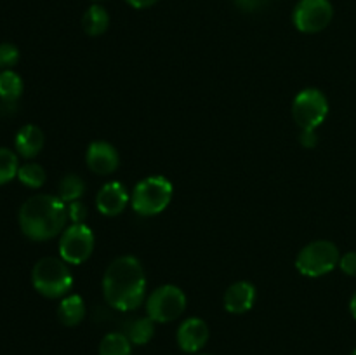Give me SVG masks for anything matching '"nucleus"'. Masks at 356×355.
Wrapping results in <instances>:
<instances>
[{
    "label": "nucleus",
    "instance_id": "1",
    "mask_svg": "<svg viewBox=\"0 0 356 355\" xmlns=\"http://www.w3.org/2000/svg\"><path fill=\"white\" fill-rule=\"evenodd\" d=\"M104 299L118 312H132L145 301L146 275L141 261L120 256L110 263L103 277Z\"/></svg>",
    "mask_w": 356,
    "mask_h": 355
},
{
    "label": "nucleus",
    "instance_id": "2",
    "mask_svg": "<svg viewBox=\"0 0 356 355\" xmlns=\"http://www.w3.org/2000/svg\"><path fill=\"white\" fill-rule=\"evenodd\" d=\"M68 207L54 195H33L19 209L21 232L35 242L54 239L65 230Z\"/></svg>",
    "mask_w": 356,
    "mask_h": 355
},
{
    "label": "nucleus",
    "instance_id": "3",
    "mask_svg": "<svg viewBox=\"0 0 356 355\" xmlns=\"http://www.w3.org/2000/svg\"><path fill=\"white\" fill-rule=\"evenodd\" d=\"M31 282L45 298H61L72 289L73 275L66 261L58 258H42L31 270Z\"/></svg>",
    "mask_w": 356,
    "mask_h": 355
},
{
    "label": "nucleus",
    "instance_id": "4",
    "mask_svg": "<svg viewBox=\"0 0 356 355\" xmlns=\"http://www.w3.org/2000/svg\"><path fill=\"white\" fill-rule=\"evenodd\" d=\"M172 183L163 176H148L132 191V207L141 216L160 214L172 200Z\"/></svg>",
    "mask_w": 356,
    "mask_h": 355
},
{
    "label": "nucleus",
    "instance_id": "5",
    "mask_svg": "<svg viewBox=\"0 0 356 355\" xmlns=\"http://www.w3.org/2000/svg\"><path fill=\"white\" fill-rule=\"evenodd\" d=\"M339 249L330 240H315L299 251L296 268L306 277H322L339 265Z\"/></svg>",
    "mask_w": 356,
    "mask_h": 355
},
{
    "label": "nucleus",
    "instance_id": "6",
    "mask_svg": "<svg viewBox=\"0 0 356 355\" xmlns=\"http://www.w3.org/2000/svg\"><path fill=\"white\" fill-rule=\"evenodd\" d=\"M186 310V296L177 285L165 284L156 287L146 299V313L153 322H172Z\"/></svg>",
    "mask_w": 356,
    "mask_h": 355
},
{
    "label": "nucleus",
    "instance_id": "7",
    "mask_svg": "<svg viewBox=\"0 0 356 355\" xmlns=\"http://www.w3.org/2000/svg\"><path fill=\"white\" fill-rule=\"evenodd\" d=\"M329 115V101L318 89H305L292 103V117L301 129H316Z\"/></svg>",
    "mask_w": 356,
    "mask_h": 355
},
{
    "label": "nucleus",
    "instance_id": "8",
    "mask_svg": "<svg viewBox=\"0 0 356 355\" xmlns=\"http://www.w3.org/2000/svg\"><path fill=\"white\" fill-rule=\"evenodd\" d=\"M94 251V233L86 223H73L63 232L59 240L61 260L70 265H80L90 258Z\"/></svg>",
    "mask_w": 356,
    "mask_h": 355
},
{
    "label": "nucleus",
    "instance_id": "9",
    "mask_svg": "<svg viewBox=\"0 0 356 355\" xmlns=\"http://www.w3.org/2000/svg\"><path fill=\"white\" fill-rule=\"evenodd\" d=\"M334 9L329 0H299L292 19L302 33H318L332 21Z\"/></svg>",
    "mask_w": 356,
    "mask_h": 355
},
{
    "label": "nucleus",
    "instance_id": "10",
    "mask_svg": "<svg viewBox=\"0 0 356 355\" xmlns=\"http://www.w3.org/2000/svg\"><path fill=\"white\" fill-rule=\"evenodd\" d=\"M209 326L198 317H190L183 320L177 329V345L186 354H197L207 345Z\"/></svg>",
    "mask_w": 356,
    "mask_h": 355
},
{
    "label": "nucleus",
    "instance_id": "11",
    "mask_svg": "<svg viewBox=\"0 0 356 355\" xmlns=\"http://www.w3.org/2000/svg\"><path fill=\"white\" fill-rule=\"evenodd\" d=\"M87 166L92 173L99 174V176H106L117 171L118 164H120V157L115 150L113 145L106 141H94L90 143L87 148Z\"/></svg>",
    "mask_w": 356,
    "mask_h": 355
},
{
    "label": "nucleus",
    "instance_id": "12",
    "mask_svg": "<svg viewBox=\"0 0 356 355\" xmlns=\"http://www.w3.org/2000/svg\"><path fill=\"white\" fill-rule=\"evenodd\" d=\"M129 202V194L125 187L118 181L106 183L96 197V205L101 214L104 216H118L125 209Z\"/></svg>",
    "mask_w": 356,
    "mask_h": 355
},
{
    "label": "nucleus",
    "instance_id": "13",
    "mask_svg": "<svg viewBox=\"0 0 356 355\" xmlns=\"http://www.w3.org/2000/svg\"><path fill=\"white\" fill-rule=\"evenodd\" d=\"M254 301H256V287L250 282H235L225 292V308L229 313L249 312L254 306Z\"/></svg>",
    "mask_w": 356,
    "mask_h": 355
},
{
    "label": "nucleus",
    "instance_id": "14",
    "mask_svg": "<svg viewBox=\"0 0 356 355\" xmlns=\"http://www.w3.org/2000/svg\"><path fill=\"white\" fill-rule=\"evenodd\" d=\"M16 145L17 153L24 159H33L44 148V132L40 127L33 124H28L21 127L16 134Z\"/></svg>",
    "mask_w": 356,
    "mask_h": 355
},
{
    "label": "nucleus",
    "instance_id": "15",
    "mask_svg": "<svg viewBox=\"0 0 356 355\" xmlns=\"http://www.w3.org/2000/svg\"><path fill=\"white\" fill-rule=\"evenodd\" d=\"M122 333L129 338L132 345H146L155 334V322L146 317H132V319H127L124 322V327H122Z\"/></svg>",
    "mask_w": 356,
    "mask_h": 355
},
{
    "label": "nucleus",
    "instance_id": "16",
    "mask_svg": "<svg viewBox=\"0 0 356 355\" xmlns=\"http://www.w3.org/2000/svg\"><path fill=\"white\" fill-rule=\"evenodd\" d=\"M58 317L65 326L75 327L86 317V305H83L82 296L70 294L63 298V301L58 306Z\"/></svg>",
    "mask_w": 356,
    "mask_h": 355
},
{
    "label": "nucleus",
    "instance_id": "17",
    "mask_svg": "<svg viewBox=\"0 0 356 355\" xmlns=\"http://www.w3.org/2000/svg\"><path fill=\"white\" fill-rule=\"evenodd\" d=\"M108 24H110V16H108L106 9L103 6H94L89 7L86 14H83L82 26L86 30L87 35L90 37H97V35H103L106 31Z\"/></svg>",
    "mask_w": 356,
    "mask_h": 355
},
{
    "label": "nucleus",
    "instance_id": "18",
    "mask_svg": "<svg viewBox=\"0 0 356 355\" xmlns=\"http://www.w3.org/2000/svg\"><path fill=\"white\" fill-rule=\"evenodd\" d=\"M99 355H132V343L124 333H108L99 343Z\"/></svg>",
    "mask_w": 356,
    "mask_h": 355
},
{
    "label": "nucleus",
    "instance_id": "19",
    "mask_svg": "<svg viewBox=\"0 0 356 355\" xmlns=\"http://www.w3.org/2000/svg\"><path fill=\"white\" fill-rule=\"evenodd\" d=\"M83 191H86V183L76 174H68L59 183L56 197L65 202V204H72V202L79 200L82 197Z\"/></svg>",
    "mask_w": 356,
    "mask_h": 355
},
{
    "label": "nucleus",
    "instance_id": "20",
    "mask_svg": "<svg viewBox=\"0 0 356 355\" xmlns=\"http://www.w3.org/2000/svg\"><path fill=\"white\" fill-rule=\"evenodd\" d=\"M23 93V80L13 70L0 73V97L6 101H16Z\"/></svg>",
    "mask_w": 356,
    "mask_h": 355
},
{
    "label": "nucleus",
    "instance_id": "21",
    "mask_svg": "<svg viewBox=\"0 0 356 355\" xmlns=\"http://www.w3.org/2000/svg\"><path fill=\"white\" fill-rule=\"evenodd\" d=\"M17 178H19L21 183L28 188H40L45 183V171L40 164L28 162L23 164L17 171Z\"/></svg>",
    "mask_w": 356,
    "mask_h": 355
},
{
    "label": "nucleus",
    "instance_id": "22",
    "mask_svg": "<svg viewBox=\"0 0 356 355\" xmlns=\"http://www.w3.org/2000/svg\"><path fill=\"white\" fill-rule=\"evenodd\" d=\"M17 171H19V162L16 153L13 150L0 148V184H6L17 178Z\"/></svg>",
    "mask_w": 356,
    "mask_h": 355
},
{
    "label": "nucleus",
    "instance_id": "23",
    "mask_svg": "<svg viewBox=\"0 0 356 355\" xmlns=\"http://www.w3.org/2000/svg\"><path fill=\"white\" fill-rule=\"evenodd\" d=\"M19 61V49L14 44H0V66H14Z\"/></svg>",
    "mask_w": 356,
    "mask_h": 355
},
{
    "label": "nucleus",
    "instance_id": "24",
    "mask_svg": "<svg viewBox=\"0 0 356 355\" xmlns=\"http://www.w3.org/2000/svg\"><path fill=\"white\" fill-rule=\"evenodd\" d=\"M273 0H235L236 7H240L245 13H256V10L268 7Z\"/></svg>",
    "mask_w": 356,
    "mask_h": 355
},
{
    "label": "nucleus",
    "instance_id": "25",
    "mask_svg": "<svg viewBox=\"0 0 356 355\" xmlns=\"http://www.w3.org/2000/svg\"><path fill=\"white\" fill-rule=\"evenodd\" d=\"M68 216L73 223H83V219L87 218V209L86 205L80 204L79 200L68 204Z\"/></svg>",
    "mask_w": 356,
    "mask_h": 355
},
{
    "label": "nucleus",
    "instance_id": "26",
    "mask_svg": "<svg viewBox=\"0 0 356 355\" xmlns=\"http://www.w3.org/2000/svg\"><path fill=\"white\" fill-rule=\"evenodd\" d=\"M339 267L346 275L356 277V253H346L344 256H341Z\"/></svg>",
    "mask_w": 356,
    "mask_h": 355
},
{
    "label": "nucleus",
    "instance_id": "27",
    "mask_svg": "<svg viewBox=\"0 0 356 355\" xmlns=\"http://www.w3.org/2000/svg\"><path fill=\"white\" fill-rule=\"evenodd\" d=\"M299 143L305 148H315L318 143V136H316V129H301V136H299Z\"/></svg>",
    "mask_w": 356,
    "mask_h": 355
},
{
    "label": "nucleus",
    "instance_id": "28",
    "mask_svg": "<svg viewBox=\"0 0 356 355\" xmlns=\"http://www.w3.org/2000/svg\"><path fill=\"white\" fill-rule=\"evenodd\" d=\"M125 2L131 7H134V9H146V7H152L159 0H125Z\"/></svg>",
    "mask_w": 356,
    "mask_h": 355
},
{
    "label": "nucleus",
    "instance_id": "29",
    "mask_svg": "<svg viewBox=\"0 0 356 355\" xmlns=\"http://www.w3.org/2000/svg\"><path fill=\"white\" fill-rule=\"evenodd\" d=\"M350 312H351V315H353L356 319V292H355L353 298H351V301H350Z\"/></svg>",
    "mask_w": 356,
    "mask_h": 355
},
{
    "label": "nucleus",
    "instance_id": "30",
    "mask_svg": "<svg viewBox=\"0 0 356 355\" xmlns=\"http://www.w3.org/2000/svg\"><path fill=\"white\" fill-rule=\"evenodd\" d=\"M351 355H356V348H355V350H353V354H351Z\"/></svg>",
    "mask_w": 356,
    "mask_h": 355
}]
</instances>
